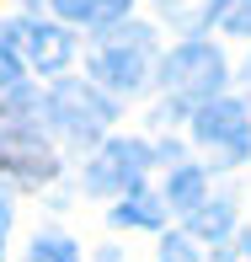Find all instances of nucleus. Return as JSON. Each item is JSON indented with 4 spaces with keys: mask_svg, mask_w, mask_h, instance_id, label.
I'll return each mask as SVG.
<instances>
[{
    "mask_svg": "<svg viewBox=\"0 0 251 262\" xmlns=\"http://www.w3.org/2000/svg\"><path fill=\"white\" fill-rule=\"evenodd\" d=\"M219 262H251V235H241V241H230Z\"/></svg>",
    "mask_w": 251,
    "mask_h": 262,
    "instance_id": "a211bd4d",
    "label": "nucleus"
},
{
    "mask_svg": "<svg viewBox=\"0 0 251 262\" xmlns=\"http://www.w3.org/2000/svg\"><path fill=\"white\" fill-rule=\"evenodd\" d=\"M64 21H86V27H107V21H123V11L134 0H49Z\"/></svg>",
    "mask_w": 251,
    "mask_h": 262,
    "instance_id": "9d476101",
    "label": "nucleus"
},
{
    "mask_svg": "<svg viewBox=\"0 0 251 262\" xmlns=\"http://www.w3.org/2000/svg\"><path fill=\"white\" fill-rule=\"evenodd\" d=\"M155 64V43L145 27H128V21H107L97 27V54H91V75L107 91H139Z\"/></svg>",
    "mask_w": 251,
    "mask_h": 262,
    "instance_id": "f03ea898",
    "label": "nucleus"
},
{
    "mask_svg": "<svg viewBox=\"0 0 251 262\" xmlns=\"http://www.w3.org/2000/svg\"><path fill=\"white\" fill-rule=\"evenodd\" d=\"M187 230H193L198 241H230V230H235V204H230V198H203V204L187 214Z\"/></svg>",
    "mask_w": 251,
    "mask_h": 262,
    "instance_id": "6e6552de",
    "label": "nucleus"
},
{
    "mask_svg": "<svg viewBox=\"0 0 251 262\" xmlns=\"http://www.w3.org/2000/svg\"><path fill=\"white\" fill-rule=\"evenodd\" d=\"M150 161H155V150L145 139H112V145H102L97 161L86 166V182H91V193H128V187L145 182Z\"/></svg>",
    "mask_w": 251,
    "mask_h": 262,
    "instance_id": "423d86ee",
    "label": "nucleus"
},
{
    "mask_svg": "<svg viewBox=\"0 0 251 262\" xmlns=\"http://www.w3.org/2000/svg\"><path fill=\"white\" fill-rule=\"evenodd\" d=\"M21 70H27V64H21V54L11 49V38L0 32V91H11V86H16V80H21Z\"/></svg>",
    "mask_w": 251,
    "mask_h": 262,
    "instance_id": "4468645a",
    "label": "nucleus"
},
{
    "mask_svg": "<svg viewBox=\"0 0 251 262\" xmlns=\"http://www.w3.org/2000/svg\"><path fill=\"white\" fill-rule=\"evenodd\" d=\"M112 225H139V230H161L166 225V204L155 193H145V182L139 187H128L123 193V204L112 209Z\"/></svg>",
    "mask_w": 251,
    "mask_h": 262,
    "instance_id": "1a4fd4ad",
    "label": "nucleus"
},
{
    "mask_svg": "<svg viewBox=\"0 0 251 262\" xmlns=\"http://www.w3.org/2000/svg\"><path fill=\"white\" fill-rule=\"evenodd\" d=\"M219 27H224V32H251V0H224Z\"/></svg>",
    "mask_w": 251,
    "mask_h": 262,
    "instance_id": "2eb2a0df",
    "label": "nucleus"
},
{
    "mask_svg": "<svg viewBox=\"0 0 251 262\" xmlns=\"http://www.w3.org/2000/svg\"><path fill=\"white\" fill-rule=\"evenodd\" d=\"M219 11H224V0H161V16L182 32H198L209 21H219Z\"/></svg>",
    "mask_w": 251,
    "mask_h": 262,
    "instance_id": "9b49d317",
    "label": "nucleus"
},
{
    "mask_svg": "<svg viewBox=\"0 0 251 262\" xmlns=\"http://www.w3.org/2000/svg\"><path fill=\"white\" fill-rule=\"evenodd\" d=\"M49 123V107L43 97L11 86V97L0 102V177H16V182H49L59 171V156L43 134Z\"/></svg>",
    "mask_w": 251,
    "mask_h": 262,
    "instance_id": "f257e3e1",
    "label": "nucleus"
},
{
    "mask_svg": "<svg viewBox=\"0 0 251 262\" xmlns=\"http://www.w3.org/2000/svg\"><path fill=\"white\" fill-rule=\"evenodd\" d=\"M11 38V49L21 54V64L27 70H43V75H59V70L70 64V54H75V38H70L64 27H54V21H11V27H0Z\"/></svg>",
    "mask_w": 251,
    "mask_h": 262,
    "instance_id": "0eeeda50",
    "label": "nucleus"
},
{
    "mask_svg": "<svg viewBox=\"0 0 251 262\" xmlns=\"http://www.w3.org/2000/svg\"><path fill=\"white\" fill-rule=\"evenodd\" d=\"M27 257H32V262H80V252H75L70 235H38Z\"/></svg>",
    "mask_w": 251,
    "mask_h": 262,
    "instance_id": "ddd939ff",
    "label": "nucleus"
},
{
    "mask_svg": "<svg viewBox=\"0 0 251 262\" xmlns=\"http://www.w3.org/2000/svg\"><path fill=\"white\" fill-rule=\"evenodd\" d=\"M43 107H49V123L70 145H97L102 128L112 123V102L97 86H86V80H59L49 97H43Z\"/></svg>",
    "mask_w": 251,
    "mask_h": 262,
    "instance_id": "20e7f679",
    "label": "nucleus"
},
{
    "mask_svg": "<svg viewBox=\"0 0 251 262\" xmlns=\"http://www.w3.org/2000/svg\"><path fill=\"white\" fill-rule=\"evenodd\" d=\"M6 235H11V193L0 182V257H6Z\"/></svg>",
    "mask_w": 251,
    "mask_h": 262,
    "instance_id": "f3484780",
    "label": "nucleus"
},
{
    "mask_svg": "<svg viewBox=\"0 0 251 262\" xmlns=\"http://www.w3.org/2000/svg\"><path fill=\"white\" fill-rule=\"evenodd\" d=\"M203 187H209V171H203V166H176L171 182H166V198H171V209L193 214L203 204Z\"/></svg>",
    "mask_w": 251,
    "mask_h": 262,
    "instance_id": "f8f14e48",
    "label": "nucleus"
},
{
    "mask_svg": "<svg viewBox=\"0 0 251 262\" xmlns=\"http://www.w3.org/2000/svg\"><path fill=\"white\" fill-rule=\"evenodd\" d=\"M193 139L209 150H219V161H241L251 156V118L235 97H209L193 107Z\"/></svg>",
    "mask_w": 251,
    "mask_h": 262,
    "instance_id": "39448f33",
    "label": "nucleus"
},
{
    "mask_svg": "<svg viewBox=\"0 0 251 262\" xmlns=\"http://www.w3.org/2000/svg\"><path fill=\"white\" fill-rule=\"evenodd\" d=\"M161 86H166V97H171L176 107H198V102L219 97V86H224V54L214 49V43L187 38L182 49H171L161 59Z\"/></svg>",
    "mask_w": 251,
    "mask_h": 262,
    "instance_id": "7ed1b4c3",
    "label": "nucleus"
},
{
    "mask_svg": "<svg viewBox=\"0 0 251 262\" xmlns=\"http://www.w3.org/2000/svg\"><path fill=\"white\" fill-rule=\"evenodd\" d=\"M161 262H198V257H193V246H187V235H166Z\"/></svg>",
    "mask_w": 251,
    "mask_h": 262,
    "instance_id": "dca6fc26",
    "label": "nucleus"
}]
</instances>
